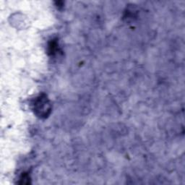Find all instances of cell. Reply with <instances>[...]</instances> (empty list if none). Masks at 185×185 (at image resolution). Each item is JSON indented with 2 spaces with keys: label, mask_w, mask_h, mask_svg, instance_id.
Returning <instances> with one entry per match:
<instances>
[{
  "label": "cell",
  "mask_w": 185,
  "mask_h": 185,
  "mask_svg": "<svg viewBox=\"0 0 185 185\" xmlns=\"http://www.w3.org/2000/svg\"><path fill=\"white\" fill-rule=\"evenodd\" d=\"M33 106L34 113L41 118H46L51 113V103L45 94H41L38 96L34 100Z\"/></svg>",
  "instance_id": "obj_1"
},
{
  "label": "cell",
  "mask_w": 185,
  "mask_h": 185,
  "mask_svg": "<svg viewBox=\"0 0 185 185\" xmlns=\"http://www.w3.org/2000/svg\"><path fill=\"white\" fill-rule=\"evenodd\" d=\"M57 46V42L56 40H52L49 44V54L51 55L54 54L58 49Z\"/></svg>",
  "instance_id": "obj_2"
},
{
  "label": "cell",
  "mask_w": 185,
  "mask_h": 185,
  "mask_svg": "<svg viewBox=\"0 0 185 185\" xmlns=\"http://www.w3.org/2000/svg\"><path fill=\"white\" fill-rule=\"evenodd\" d=\"M20 184H30V177H29V176H28V174H26V173L23 174V175L20 177Z\"/></svg>",
  "instance_id": "obj_3"
}]
</instances>
